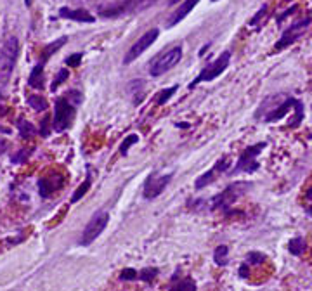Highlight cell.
Returning a JSON list of instances; mask_svg holds the SVG:
<instances>
[{"mask_svg":"<svg viewBox=\"0 0 312 291\" xmlns=\"http://www.w3.org/2000/svg\"><path fill=\"white\" fill-rule=\"evenodd\" d=\"M227 168H229V160H227V158H224V160H220L219 163H215L214 168H210L206 173H203L202 177H198L196 179V189H203L205 186H208L210 182H214L215 175H217V173H222V171L227 170Z\"/></svg>","mask_w":312,"mask_h":291,"instance_id":"obj_10","label":"cell"},{"mask_svg":"<svg viewBox=\"0 0 312 291\" xmlns=\"http://www.w3.org/2000/svg\"><path fill=\"white\" fill-rule=\"evenodd\" d=\"M295 103H296V99L295 97H286L283 103L277 106V108H274V109H271V111L267 113V116H265V121L267 123H273V121H277V120H281L285 115H288V111L292 108H295Z\"/></svg>","mask_w":312,"mask_h":291,"instance_id":"obj_11","label":"cell"},{"mask_svg":"<svg viewBox=\"0 0 312 291\" xmlns=\"http://www.w3.org/2000/svg\"><path fill=\"white\" fill-rule=\"evenodd\" d=\"M19 127H21V134H23V136H30V134H35V130H30V128H32V125L26 123V121L19 120Z\"/></svg>","mask_w":312,"mask_h":291,"instance_id":"obj_29","label":"cell"},{"mask_svg":"<svg viewBox=\"0 0 312 291\" xmlns=\"http://www.w3.org/2000/svg\"><path fill=\"white\" fill-rule=\"evenodd\" d=\"M196 290H198L196 283H194V279H191V277H186V279L174 283L170 286V291H196Z\"/></svg>","mask_w":312,"mask_h":291,"instance_id":"obj_20","label":"cell"},{"mask_svg":"<svg viewBox=\"0 0 312 291\" xmlns=\"http://www.w3.org/2000/svg\"><path fill=\"white\" fill-rule=\"evenodd\" d=\"M73 116H75V104L68 99L55 101V115H54V128L57 132L70 127Z\"/></svg>","mask_w":312,"mask_h":291,"instance_id":"obj_6","label":"cell"},{"mask_svg":"<svg viewBox=\"0 0 312 291\" xmlns=\"http://www.w3.org/2000/svg\"><path fill=\"white\" fill-rule=\"evenodd\" d=\"M44 63H40L35 69H33L32 76H30V85L35 88H42L44 87Z\"/></svg>","mask_w":312,"mask_h":291,"instance_id":"obj_18","label":"cell"},{"mask_svg":"<svg viewBox=\"0 0 312 291\" xmlns=\"http://www.w3.org/2000/svg\"><path fill=\"white\" fill-rule=\"evenodd\" d=\"M302 120H304V104H302V101L296 99V103H295V116H293V120L288 121V127L290 128H296L298 125L302 123Z\"/></svg>","mask_w":312,"mask_h":291,"instance_id":"obj_21","label":"cell"},{"mask_svg":"<svg viewBox=\"0 0 312 291\" xmlns=\"http://www.w3.org/2000/svg\"><path fill=\"white\" fill-rule=\"evenodd\" d=\"M248 274H250V271H248V265H246V262L243 263L239 267V277H248Z\"/></svg>","mask_w":312,"mask_h":291,"instance_id":"obj_32","label":"cell"},{"mask_svg":"<svg viewBox=\"0 0 312 291\" xmlns=\"http://www.w3.org/2000/svg\"><path fill=\"white\" fill-rule=\"evenodd\" d=\"M63 186V177L59 175H52V177H47V179H40L38 180V191H40V196L42 198H47L51 196L54 191Z\"/></svg>","mask_w":312,"mask_h":291,"instance_id":"obj_13","label":"cell"},{"mask_svg":"<svg viewBox=\"0 0 312 291\" xmlns=\"http://www.w3.org/2000/svg\"><path fill=\"white\" fill-rule=\"evenodd\" d=\"M108 222H110V213L104 210H99L91 219V222L87 223V227H85V231H83L82 234V240H80V244L89 246L91 243H94L99 236H101V232L106 229Z\"/></svg>","mask_w":312,"mask_h":291,"instance_id":"obj_4","label":"cell"},{"mask_svg":"<svg viewBox=\"0 0 312 291\" xmlns=\"http://www.w3.org/2000/svg\"><path fill=\"white\" fill-rule=\"evenodd\" d=\"M295 11H296V5H293L292 9H288V11H286V12H283V14H281V16L277 17V23H283V19H285V17H288L290 14H293V12H295Z\"/></svg>","mask_w":312,"mask_h":291,"instance_id":"obj_31","label":"cell"},{"mask_svg":"<svg viewBox=\"0 0 312 291\" xmlns=\"http://www.w3.org/2000/svg\"><path fill=\"white\" fill-rule=\"evenodd\" d=\"M264 260L265 257L262 253H258V251H250L248 255H246V263H250V265H260Z\"/></svg>","mask_w":312,"mask_h":291,"instance_id":"obj_26","label":"cell"},{"mask_svg":"<svg viewBox=\"0 0 312 291\" xmlns=\"http://www.w3.org/2000/svg\"><path fill=\"white\" fill-rule=\"evenodd\" d=\"M80 61H82V56H80V54H73V56H70L66 59V64L68 66H78Z\"/></svg>","mask_w":312,"mask_h":291,"instance_id":"obj_30","label":"cell"},{"mask_svg":"<svg viewBox=\"0 0 312 291\" xmlns=\"http://www.w3.org/2000/svg\"><path fill=\"white\" fill-rule=\"evenodd\" d=\"M177 88H179V85H174V87H168V88H163V90L160 92L158 96L154 97L156 104H158V106H163V104H165L166 101H168L170 97H172V96L175 94V92H177Z\"/></svg>","mask_w":312,"mask_h":291,"instance_id":"obj_22","label":"cell"},{"mask_svg":"<svg viewBox=\"0 0 312 291\" xmlns=\"http://www.w3.org/2000/svg\"><path fill=\"white\" fill-rule=\"evenodd\" d=\"M158 35H160V30L158 28H153V30H149V32L144 33V35L141 36V38H139V40L135 42V44L132 45L130 49H128V52H127V56H125V59H123V63H125V64L134 63V61L137 59L141 54H144V52H146L147 49H149L151 45L156 42Z\"/></svg>","mask_w":312,"mask_h":291,"instance_id":"obj_7","label":"cell"},{"mask_svg":"<svg viewBox=\"0 0 312 291\" xmlns=\"http://www.w3.org/2000/svg\"><path fill=\"white\" fill-rule=\"evenodd\" d=\"M229 61H231V52L229 51H225V52H222L220 56L217 57V59L214 61L212 64H208L205 69H203L200 75L194 78L193 82L189 84V88H194L198 84H202V82H212V80H215L219 75H222V73L225 71V68L229 66Z\"/></svg>","mask_w":312,"mask_h":291,"instance_id":"obj_2","label":"cell"},{"mask_svg":"<svg viewBox=\"0 0 312 291\" xmlns=\"http://www.w3.org/2000/svg\"><path fill=\"white\" fill-rule=\"evenodd\" d=\"M265 11H267V5H264V7H262V11H260V12H257V16H255V17H253V19H252V24H257V21L260 19L262 16H264Z\"/></svg>","mask_w":312,"mask_h":291,"instance_id":"obj_33","label":"cell"},{"mask_svg":"<svg viewBox=\"0 0 312 291\" xmlns=\"http://www.w3.org/2000/svg\"><path fill=\"white\" fill-rule=\"evenodd\" d=\"M139 140V137L135 136V134H132V136H128V137H125L123 139V142H122V146H120V153H122V156H125L127 153H128V149L134 146L135 142Z\"/></svg>","mask_w":312,"mask_h":291,"instance_id":"obj_24","label":"cell"},{"mask_svg":"<svg viewBox=\"0 0 312 291\" xmlns=\"http://www.w3.org/2000/svg\"><path fill=\"white\" fill-rule=\"evenodd\" d=\"M307 213H309V215H311V217H312V206H309V208H307Z\"/></svg>","mask_w":312,"mask_h":291,"instance_id":"obj_36","label":"cell"},{"mask_svg":"<svg viewBox=\"0 0 312 291\" xmlns=\"http://www.w3.org/2000/svg\"><path fill=\"white\" fill-rule=\"evenodd\" d=\"M227 255H229V248L225 246V244H220V246L215 248L214 260H215V263H217L219 267H224V265H227V263H229Z\"/></svg>","mask_w":312,"mask_h":291,"instance_id":"obj_16","label":"cell"},{"mask_svg":"<svg viewBox=\"0 0 312 291\" xmlns=\"http://www.w3.org/2000/svg\"><path fill=\"white\" fill-rule=\"evenodd\" d=\"M18 52H19L18 40L16 38H9L4 45V51H2V64H4L5 69H12L14 61H16L18 57Z\"/></svg>","mask_w":312,"mask_h":291,"instance_id":"obj_12","label":"cell"},{"mask_svg":"<svg viewBox=\"0 0 312 291\" xmlns=\"http://www.w3.org/2000/svg\"><path fill=\"white\" fill-rule=\"evenodd\" d=\"M28 103H30V106H32L33 109H37V111H44V109L47 108V101H45L44 97L32 96Z\"/></svg>","mask_w":312,"mask_h":291,"instance_id":"obj_25","label":"cell"},{"mask_svg":"<svg viewBox=\"0 0 312 291\" xmlns=\"http://www.w3.org/2000/svg\"><path fill=\"white\" fill-rule=\"evenodd\" d=\"M212 2H217V0H212Z\"/></svg>","mask_w":312,"mask_h":291,"instance_id":"obj_37","label":"cell"},{"mask_svg":"<svg viewBox=\"0 0 312 291\" xmlns=\"http://www.w3.org/2000/svg\"><path fill=\"white\" fill-rule=\"evenodd\" d=\"M248 189H250L248 182H234V184H231L229 188H225L220 194H217L214 200H212V206H210V208H212V210L229 211L231 205H233L234 201L239 200L241 196L245 194Z\"/></svg>","mask_w":312,"mask_h":291,"instance_id":"obj_1","label":"cell"},{"mask_svg":"<svg viewBox=\"0 0 312 291\" xmlns=\"http://www.w3.org/2000/svg\"><path fill=\"white\" fill-rule=\"evenodd\" d=\"M264 148H265V142H258V144H255V146H248L245 151L241 153L239 161H238V165L229 171V173H239V171H248V173H252V171L258 170L257 156L260 154V151Z\"/></svg>","mask_w":312,"mask_h":291,"instance_id":"obj_5","label":"cell"},{"mask_svg":"<svg viewBox=\"0 0 312 291\" xmlns=\"http://www.w3.org/2000/svg\"><path fill=\"white\" fill-rule=\"evenodd\" d=\"M170 180H172V173L160 175V173L153 171V173L147 177L146 184H144V198H146V200H154V198H158V196L163 192V189L168 186Z\"/></svg>","mask_w":312,"mask_h":291,"instance_id":"obj_9","label":"cell"},{"mask_svg":"<svg viewBox=\"0 0 312 291\" xmlns=\"http://www.w3.org/2000/svg\"><path fill=\"white\" fill-rule=\"evenodd\" d=\"M288 250H290V253L292 255H295V257H300L302 253L305 251V240L304 238H293V240H290V243H288Z\"/></svg>","mask_w":312,"mask_h":291,"instance_id":"obj_19","label":"cell"},{"mask_svg":"<svg viewBox=\"0 0 312 291\" xmlns=\"http://www.w3.org/2000/svg\"><path fill=\"white\" fill-rule=\"evenodd\" d=\"M182 57V49L181 47H172L166 52H163L162 56H158L156 59L151 63L149 73L153 76H162L163 73L170 71V69L177 66V63Z\"/></svg>","mask_w":312,"mask_h":291,"instance_id":"obj_3","label":"cell"},{"mask_svg":"<svg viewBox=\"0 0 312 291\" xmlns=\"http://www.w3.org/2000/svg\"><path fill=\"white\" fill-rule=\"evenodd\" d=\"M158 275V269L156 267H146L143 269V271L139 272V279L144 281V283H151V281H154V277Z\"/></svg>","mask_w":312,"mask_h":291,"instance_id":"obj_23","label":"cell"},{"mask_svg":"<svg viewBox=\"0 0 312 291\" xmlns=\"http://www.w3.org/2000/svg\"><path fill=\"white\" fill-rule=\"evenodd\" d=\"M312 23V16L305 17V19L302 21H296V23H293L292 26H290L288 30H286L285 33H283V36L279 38V42L276 44V47H274V51H283V49L290 47V45L293 44V42H296L298 38L302 36V33H304V30L307 28L309 24Z\"/></svg>","mask_w":312,"mask_h":291,"instance_id":"obj_8","label":"cell"},{"mask_svg":"<svg viewBox=\"0 0 312 291\" xmlns=\"http://www.w3.org/2000/svg\"><path fill=\"white\" fill-rule=\"evenodd\" d=\"M179 128H189V123H177Z\"/></svg>","mask_w":312,"mask_h":291,"instance_id":"obj_35","label":"cell"},{"mask_svg":"<svg viewBox=\"0 0 312 291\" xmlns=\"http://www.w3.org/2000/svg\"><path fill=\"white\" fill-rule=\"evenodd\" d=\"M59 16L61 17H68V19H73V21H80V23H94V16L89 14L87 11L83 9H66L63 7L59 11Z\"/></svg>","mask_w":312,"mask_h":291,"instance_id":"obj_15","label":"cell"},{"mask_svg":"<svg viewBox=\"0 0 312 291\" xmlns=\"http://www.w3.org/2000/svg\"><path fill=\"white\" fill-rule=\"evenodd\" d=\"M91 184H92V173L91 171H87V177H85V180H83V184L80 186L78 189L75 191V194H73L72 198V203H76V201H80L83 198V196L87 194V191L91 189Z\"/></svg>","mask_w":312,"mask_h":291,"instance_id":"obj_17","label":"cell"},{"mask_svg":"<svg viewBox=\"0 0 312 291\" xmlns=\"http://www.w3.org/2000/svg\"><path fill=\"white\" fill-rule=\"evenodd\" d=\"M66 78H68V71H66V69H61L59 75H57V78H55V80L52 82V87H51L52 90H55V88H57V85L63 84V82L66 80Z\"/></svg>","mask_w":312,"mask_h":291,"instance_id":"obj_28","label":"cell"},{"mask_svg":"<svg viewBox=\"0 0 312 291\" xmlns=\"http://www.w3.org/2000/svg\"><path fill=\"white\" fill-rule=\"evenodd\" d=\"M305 198H307V200H309V201H312V188H311V189H309V191H307V192H305Z\"/></svg>","mask_w":312,"mask_h":291,"instance_id":"obj_34","label":"cell"},{"mask_svg":"<svg viewBox=\"0 0 312 291\" xmlns=\"http://www.w3.org/2000/svg\"><path fill=\"white\" fill-rule=\"evenodd\" d=\"M120 279L122 281H135L139 279V272L135 271V269H123L122 272H120Z\"/></svg>","mask_w":312,"mask_h":291,"instance_id":"obj_27","label":"cell"},{"mask_svg":"<svg viewBox=\"0 0 312 291\" xmlns=\"http://www.w3.org/2000/svg\"><path fill=\"white\" fill-rule=\"evenodd\" d=\"M288 2H292V0H288Z\"/></svg>","mask_w":312,"mask_h":291,"instance_id":"obj_38","label":"cell"},{"mask_svg":"<svg viewBox=\"0 0 312 291\" xmlns=\"http://www.w3.org/2000/svg\"><path fill=\"white\" fill-rule=\"evenodd\" d=\"M198 2H200V0H186L184 4L179 5L177 11H175L174 14H172V17H170V21H168V26H170V28H172V26H175L177 23H181V21L184 19V17H186L187 14H189V12L193 11L194 7H196Z\"/></svg>","mask_w":312,"mask_h":291,"instance_id":"obj_14","label":"cell"}]
</instances>
